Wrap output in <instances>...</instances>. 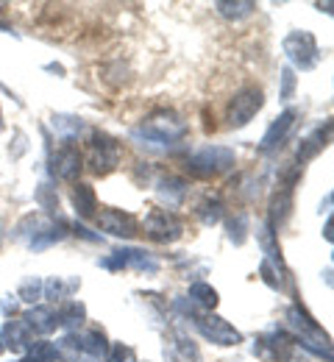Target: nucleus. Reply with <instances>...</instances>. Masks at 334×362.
Returning a JSON list of instances; mask_svg holds the SVG:
<instances>
[{
    "mask_svg": "<svg viewBox=\"0 0 334 362\" xmlns=\"http://www.w3.org/2000/svg\"><path fill=\"white\" fill-rule=\"evenodd\" d=\"M190 132V126L170 109H162V112H153L150 117H145L143 123L131 132V136L140 142V145H150V148H170V145H179Z\"/></svg>",
    "mask_w": 334,
    "mask_h": 362,
    "instance_id": "nucleus-1",
    "label": "nucleus"
},
{
    "mask_svg": "<svg viewBox=\"0 0 334 362\" xmlns=\"http://www.w3.org/2000/svg\"><path fill=\"white\" fill-rule=\"evenodd\" d=\"M287 326L292 329L295 334V346L323 357L326 362H332V343H329V334L318 326V320L306 313V307L301 301H295L290 310H287Z\"/></svg>",
    "mask_w": 334,
    "mask_h": 362,
    "instance_id": "nucleus-2",
    "label": "nucleus"
},
{
    "mask_svg": "<svg viewBox=\"0 0 334 362\" xmlns=\"http://www.w3.org/2000/svg\"><path fill=\"white\" fill-rule=\"evenodd\" d=\"M237 162V153L226 145H203L195 153L187 156L184 170L195 179H217L223 173H229Z\"/></svg>",
    "mask_w": 334,
    "mask_h": 362,
    "instance_id": "nucleus-3",
    "label": "nucleus"
},
{
    "mask_svg": "<svg viewBox=\"0 0 334 362\" xmlns=\"http://www.w3.org/2000/svg\"><path fill=\"white\" fill-rule=\"evenodd\" d=\"M120 142L106 132H93L90 134V156L84 159V165L95 173V176H109L117 165H120Z\"/></svg>",
    "mask_w": 334,
    "mask_h": 362,
    "instance_id": "nucleus-4",
    "label": "nucleus"
},
{
    "mask_svg": "<svg viewBox=\"0 0 334 362\" xmlns=\"http://www.w3.org/2000/svg\"><path fill=\"white\" fill-rule=\"evenodd\" d=\"M282 50L290 59V64L298 70H315L321 64V56H323L318 47V40L309 31H290L282 42Z\"/></svg>",
    "mask_w": 334,
    "mask_h": 362,
    "instance_id": "nucleus-5",
    "label": "nucleus"
},
{
    "mask_svg": "<svg viewBox=\"0 0 334 362\" xmlns=\"http://www.w3.org/2000/svg\"><path fill=\"white\" fill-rule=\"evenodd\" d=\"M192 320H195V329L215 346L220 349H232L242 343V334L226 320V317L215 315V313H203V310H192Z\"/></svg>",
    "mask_w": 334,
    "mask_h": 362,
    "instance_id": "nucleus-6",
    "label": "nucleus"
},
{
    "mask_svg": "<svg viewBox=\"0 0 334 362\" xmlns=\"http://www.w3.org/2000/svg\"><path fill=\"white\" fill-rule=\"evenodd\" d=\"M262 106H265V92L259 90V87H254V84H248V87L234 92V98L229 100V106H226V123L232 129H242V126H248L256 117V112Z\"/></svg>",
    "mask_w": 334,
    "mask_h": 362,
    "instance_id": "nucleus-7",
    "label": "nucleus"
},
{
    "mask_svg": "<svg viewBox=\"0 0 334 362\" xmlns=\"http://www.w3.org/2000/svg\"><path fill=\"white\" fill-rule=\"evenodd\" d=\"M143 228L153 243H176L184 234V221L173 209H150L145 215Z\"/></svg>",
    "mask_w": 334,
    "mask_h": 362,
    "instance_id": "nucleus-8",
    "label": "nucleus"
},
{
    "mask_svg": "<svg viewBox=\"0 0 334 362\" xmlns=\"http://www.w3.org/2000/svg\"><path fill=\"white\" fill-rule=\"evenodd\" d=\"M100 265H103L106 271H126V268H131V271L150 273V276L159 271V262H156L153 254L145 251V248H117V251H112L106 259H100Z\"/></svg>",
    "mask_w": 334,
    "mask_h": 362,
    "instance_id": "nucleus-9",
    "label": "nucleus"
},
{
    "mask_svg": "<svg viewBox=\"0 0 334 362\" xmlns=\"http://www.w3.org/2000/svg\"><path fill=\"white\" fill-rule=\"evenodd\" d=\"M81 170H84V153L78 151V145H73V139H64L50 156V173L61 181H76Z\"/></svg>",
    "mask_w": 334,
    "mask_h": 362,
    "instance_id": "nucleus-10",
    "label": "nucleus"
},
{
    "mask_svg": "<svg viewBox=\"0 0 334 362\" xmlns=\"http://www.w3.org/2000/svg\"><path fill=\"white\" fill-rule=\"evenodd\" d=\"M97 228L112 234V237H123V240H131L140 234V223L131 212H123V209H100L95 215Z\"/></svg>",
    "mask_w": 334,
    "mask_h": 362,
    "instance_id": "nucleus-11",
    "label": "nucleus"
},
{
    "mask_svg": "<svg viewBox=\"0 0 334 362\" xmlns=\"http://www.w3.org/2000/svg\"><path fill=\"white\" fill-rule=\"evenodd\" d=\"M295 123H298V109H285V112L268 126V132H265L262 142H259V151H262V153H273V151H279V148L287 142V136L292 134Z\"/></svg>",
    "mask_w": 334,
    "mask_h": 362,
    "instance_id": "nucleus-12",
    "label": "nucleus"
},
{
    "mask_svg": "<svg viewBox=\"0 0 334 362\" xmlns=\"http://www.w3.org/2000/svg\"><path fill=\"white\" fill-rule=\"evenodd\" d=\"M295 337L285 332V329H276V332H268V334H262L259 337V351H265V354H270L273 360L279 362H292L295 357Z\"/></svg>",
    "mask_w": 334,
    "mask_h": 362,
    "instance_id": "nucleus-13",
    "label": "nucleus"
},
{
    "mask_svg": "<svg viewBox=\"0 0 334 362\" xmlns=\"http://www.w3.org/2000/svg\"><path fill=\"white\" fill-rule=\"evenodd\" d=\"M329 139H332V123H323V126H318L315 132L309 136H304L301 139V145H298V153H295V165L298 168H304L309 159H315L326 145H329Z\"/></svg>",
    "mask_w": 334,
    "mask_h": 362,
    "instance_id": "nucleus-14",
    "label": "nucleus"
},
{
    "mask_svg": "<svg viewBox=\"0 0 334 362\" xmlns=\"http://www.w3.org/2000/svg\"><path fill=\"white\" fill-rule=\"evenodd\" d=\"M259 276H262V281L270 287V290H287V284H290V271H287L285 259H282V251L279 254H270V257H265L262 262H259Z\"/></svg>",
    "mask_w": 334,
    "mask_h": 362,
    "instance_id": "nucleus-15",
    "label": "nucleus"
},
{
    "mask_svg": "<svg viewBox=\"0 0 334 362\" xmlns=\"http://www.w3.org/2000/svg\"><path fill=\"white\" fill-rule=\"evenodd\" d=\"M165 360L167 362H203L201 360V349L195 346V340L176 332L170 334L167 346H165Z\"/></svg>",
    "mask_w": 334,
    "mask_h": 362,
    "instance_id": "nucleus-16",
    "label": "nucleus"
},
{
    "mask_svg": "<svg viewBox=\"0 0 334 362\" xmlns=\"http://www.w3.org/2000/svg\"><path fill=\"white\" fill-rule=\"evenodd\" d=\"M3 349H11V351H25L31 343H34V332L28 329V323L23 317H14V320H6L3 326Z\"/></svg>",
    "mask_w": 334,
    "mask_h": 362,
    "instance_id": "nucleus-17",
    "label": "nucleus"
},
{
    "mask_svg": "<svg viewBox=\"0 0 334 362\" xmlns=\"http://www.w3.org/2000/svg\"><path fill=\"white\" fill-rule=\"evenodd\" d=\"M76 340H78V349H81V354H87V357H93V360H106V354H109V340H106V332L103 329H87V332H81V334H76Z\"/></svg>",
    "mask_w": 334,
    "mask_h": 362,
    "instance_id": "nucleus-18",
    "label": "nucleus"
},
{
    "mask_svg": "<svg viewBox=\"0 0 334 362\" xmlns=\"http://www.w3.org/2000/svg\"><path fill=\"white\" fill-rule=\"evenodd\" d=\"M73 206L78 212V218L90 221L97 215V195H95V187L87 184V181H76L73 184Z\"/></svg>",
    "mask_w": 334,
    "mask_h": 362,
    "instance_id": "nucleus-19",
    "label": "nucleus"
},
{
    "mask_svg": "<svg viewBox=\"0 0 334 362\" xmlns=\"http://www.w3.org/2000/svg\"><path fill=\"white\" fill-rule=\"evenodd\" d=\"M292 215V189L282 187L273 198H270V209H268V223L273 228H282L287 218Z\"/></svg>",
    "mask_w": 334,
    "mask_h": 362,
    "instance_id": "nucleus-20",
    "label": "nucleus"
},
{
    "mask_svg": "<svg viewBox=\"0 0 334 362\" xmlns=\"http://www.w3.org/2000/svg\"><path fill=\"white\" fill-rule=\"evenodd\" d=\"M23 320L28 323L31 332H37V334H50V332L59 326V313L50 310V307H34V310L25 313Z\"/></svg>",
    "mask_w": 334,
    "mask_h": 362,
    "instance_id": "nucleus-21",
    "label": "nucleus"
},
{
    "mask_svg": "<svg viewBox=\"0 0 334 362\" xmlns=\"http://www.w3.org/2000/svg\"><path fill=\"white\" fill-rule=\"evenodd\" d=\"M187 298H190L192 307H201L203 313H212V310L217 307V301H220L217 290H215L212 284H206V281H192Z\"/></svg>",
    "mask_w": 334,
    "mask_h": 362,
    "instance_id": "nucleus-22",
    "label": "nucleus"
},
{
    "mask_svg": "<svg viewBox=\"0 0 334 362\" xmlns=\"http://www.w3.org/2000/svg\"><path fill=\"white\" fill-rule=\"evenodd\" d=\"M87 320V307L81 301H67L64 310L59 313V326H64L70 334H78V329Z\"/></svg>",
    "mask_w": 334,
    "mask_h": 362,
    "instance_id": "nucleus-23",
    "label": "nucleus"
},
{
    "mask_svg": "<svg viewBox=\"0 0 334 362\" xmlns=\"http://www.w3.org/2000/svg\"><path fill=\"white\" fill-rule=\"evenodd\" d=\"M195 215L203 226H217L223 221V201L217 195H206L198 206H195Z\"/></svg>",
    "mask_w": 334,
    "mask_h": 362,
    "instance_id": "nucleus-24",
    "label": "nucleus"
},
{
    "mask_svg": "<svg viewBox=\"0 0 334 362\" xmlns=\"http://www.w3.org/2000/svg\"><path fill=\"white\" fill-rule=\"evenodd\" d=\"M215 11L226 20H242V17H251L256 11V3L254 0H217Z\"/></svg>",
    "mask_w": 334,
    "mask_h": 362,
    "instance_id": "nucleus-25",
    "label": "nucleus"
},
{
    "mask_svg": "<svg viewBox=\"0 0 334 362\" xmlns=\"http://www.w3.org/2000/svg\"><path fill=\"white\" fill-rule=\"evenodd\" d=\"M78 279H70V281H64L61 276H53L48 281H42V298H48V301H61V298H70V293L73 290H78Z\"/></svg>",
    "mask_w": 334,
    "mask_h": 362,
    "instance_id": "nucleus-26",
    "label": "nucleus"
},
{
    "mask_svg": "<svg viewBox=\"0 0 334 362\" xmlns=\"http://www.w3.org/2000/svg\"><path fill=\"white\" fill-rule=\"evenodd\" d=\"M67 231H70V226H67L64 221H56V223H50L40 237H34L28 245H31L34 251H42V248H48V245H53V243H61V240L67 237Z\"/></svg>",
    "mask_w": 334,
    "mask_h": 362,
    "instance_id": "nucleus-27",
    "label": "nucleus"
},
{
    "mask_svg": "<svg viewBox=\"0 0 334 362\" xmlns=\"http://www.w3.org/2000/svg\"><path fill=\"white\" fill-rule=\"evenodd\" d=\"M50 226V221L45 218V215H40V212H31V215H25L20 223H17V228H14V237H40L45 228Z\"/></svg>",
    "mask_w": 334,
    "mask_h": 362,
    "instance_id": "nucleus-28",
    "label": "nucleus"
},
{
    "mask_svg": "<svg viewBox=\"0 0 334 362\" xmlns=\"http://www.w3.org/2000/svg\"><path fill=\"white\" fill-rule=\"evenodd\" d=\"M156 189L162 198H167V204H179L187 195V181L179 179V176H165V179H159Z\"/></svg>",
    "mask_w": 334,
    "mask_h": 362,
    "instance_id": "nucleus-29",
    "label": "nucleus"
},
{
    "mask_svg": "<svg viewBox=\"0 0 334 362\" xmlns=\"http://www.w3.org/2000/svg\"><path fill=\"white\" fill-rule=\"evenodd\" d=\"M53 351H56V360H64V362H76L81 357V349H78V340L76 334H64L53 343Z\"/></svg>",
    "mask_w": 334,
    "mask_h": 362,
    "instance_id": "nucleus-30",
    "label": "nucleus"
},
{
    "mask_svg": "<svg viewBox=\"0 0 334 362\" xmlns=\"http://www.w3.org/2000/svg\"><path fill=\"white\" fill-rule=\"evenodd\" d=\"M248 228H251L248 215H245V212H234V215L229 218V240H232L234 245H242L245 237H248Z\"/></svg>",
    "mask_w": 334,
    "mask_h": 362,
    "instance_id": "nucleus-31",
    "label": "nucleus"
},
{
    "mask_svg": "<svg viewBox=\"0 0 334 362\" xmlns=\"http://www.w3.org/2000/svg\"><path fill=\"white\" fill-rule=\"evenodd\" d=\"M53 129L61 134V139H73V136H78V132L84 129V123H81V117H64V115H59V117H53Z\"/></svg>",
    "mask_w": 334,
    "mask_h": 362,
    "instance_id": "nucleus-32",
    "label": "nucleus"
},
{
    "mask_svg": "<svg viewBox=\"0 0 334 362\" xmlns=\"http://www.w3.org/2000/svg\"><path fill=\"white\" fill-rule=\"evenodd\" d=\"M25 351H28V360L31 362H56V351H53L50 340H37Z\"/></svg>",
    "mask_w": 334,
    "mask_h": 362,
    "instance_id": "nucleus-33",
    "label": "nucleus"
},
{
    "mask_svg": "<svg viewBox=\"0 0 334 362\" xmlns=\"http://www.w3.org/2000/svg\"><path fill=\"white\" fill-rule=\"evenodd\" d=\"M17 298L25 301V304H37V301L42 298V279H28V281H23L20 290H17Z\"/></svg>",
    "mask_w": 334,
    "mask_h": 362,
    "instance_id": "nucleus-34",
    "label": "nucleus"
},
{
    "mask_svg": "<svg viewBox=\"0 0 334 362\" xmlns=\"http://www.w3.org/2000/svg\"><path fill=\"white\" fill-rule=\"evenodd\" d=\"M106 360L109 362H137V354H134V349L126 346V343H112Z\"/></svg>",
    "mask_w": 334,
    "mask_h": 362,
    "instance_id": "nucleus-35",
    "label": "nucleus"
},
{
    "mask_svg": "<svg viewBox=\"0 0 334 362\" xmlns=\"http://www.w3.org/2000/svg\"><path fill=\"white\" fill-rule=\"evenodd\" d=\"M279 78H282V90H279V98H282V100H290V98L295 95V81H298V78H295V70H292V67H285Z\"/></svg>",
    "mask_w": 334,
    "mask_h": 362,
    "instance_id": "nucleus-36",
    "label": "nucleus"
},
{
    "mask_svg": "<svg viewBox=\"0 0 334 362\" xmlns=\"http://www.w3.org/2000/svg\"><path fill=\"white\" fill-rule=\"evenodd\" d=\"M37 201H40V206H42L45 212H56V209H59V195H56V192H48L45 187L37 189Z\"/></svg>",
    "mask_w": 334,
    "mask_h": 362,
    "instance_id": "nucleus-37",
    "label": "nucleus"
},
{
    "mask_svg": "<svg viewBox=\"0 0 334 362\" xmlns=\"http://www.w3.org/2000/svg\"><path fill=\"white\" fill-rule=\"evenodd\" d=\"M73 231H76V234H81L84 240H93V243H95V240H100V234H90L84 226H73Z\"/></svg>",
    "mask_w": 334,
    "mask_h": 362,
    "instance_id": "nucleus-38",
    "label": "nucleus"
},
{
    "mask_svg": "<svg viewBox=\"0 0 334 362\" xmlns=\"http://www.w3.org/2000/svg\"><path fill=\"white\" fill-rule=\"evenodd\" d=\"M323 237H326L329 243H332V240H334V234H332V218L326 221V228H323Z\"/></svg>",
    "mask_w": 334,
    "mask_h": 362,
    "instance_id": "nucleus-39",
    "label": "nucleus"
},
{
    "mask_svg": "<svg viewBox=\"0 0 334 362\" xmlns=\"http://www.w3.org/2000/svg\"><path fill=\"white\" fill-rule=\"evenodd\" d=\"M318 8L326 11V14H332V3H318Z\"/></svg>",
    "mask_w": 334,
    "mask_h": 362,
    "instance_id": "nucleus-40",
    "label": "nucleus"
},
{
    "mask_svg": "<svg viewBox=\"0 0 334 362\" xmlns=\"http://www.w3.org/2000/svg\"><path fill=\"white\" fill-rule=\"evenodd\" d=\"M0 351H3V340H0Z\"/></svg>",
    "mask_w": 334,
    "mask_h": 362,
    "instance_id": "nucleus-41",
    "label": "nucleus"
},
{
    "mask_svg": "<svg viewBox=\"0 0 334 362\" xmlns=\"http://www.w3.org/2000/svg\"><path fill=\"white\" fill-rule=\"evenodd\" d=\"M0 28H3V31H6V25H3V23H0Z\"/></svg>",
    "mask_w": 334,
    "mask_h": 362,
    "instance_id": "nucleus-42",
    "label": "nucleus"
}]
</instances>
